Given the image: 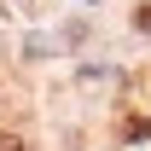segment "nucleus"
Returning a JSON list of instances; mask_svg holds the SVG:
<instances>
[{
  "label": "nucleus",
  "instance_id": "obj_1",
  "mask_svg": "<svg viewBox=\"0 0 151 151\" xmlns=\"http://www.w3.org/2000/svg\"><path fill=\"white\" fill-rule=\"evenodd\" d=\"M122 139H151V116H122Z\"/></svg>",
  "mask_w": 151,
  "mask_h": 151
},
{
  "label": "nucleus",
  "instance_id": "obj_2",
  "mask_svg": "<svg viewBox=\"0 0 151 151\" xmlns=\"http://www.w3.org/2000/svg\"><path fill=\"white\" fill-rule=\"evenodd\" d=\"M0 151H23V134H6V128H0Z\"/></svg>",
  "mask_w": 151,
  "mask_h": 151
},
{
  "label": "nucleus",
  "instance_id": "obj_3",
  "mask_svg": "<svg viewBox=\"0 0 151 151\" xmlns=\"http://www.w3.org/2000/svg\"><path fill=\"white\" fill-rule=\"evenodd\" d=\"M134 29H145V35H151V6H139V12H134Z\"/></svg>",
  "mask_w": 151,
  "mask_h": 151
}]
</instances>
